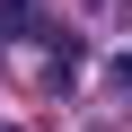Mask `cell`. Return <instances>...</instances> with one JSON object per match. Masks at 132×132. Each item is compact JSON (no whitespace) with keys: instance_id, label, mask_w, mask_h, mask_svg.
<instances>
[{"instance_id":"6da1fadb","label":"cell","mask_w":132,"mask_h":132,"mask_svg":"<svg viewBox=\"0 0 132 132\" xmlns=\"http://www.w3.org/2000/svg\"><path fill=\"white\" fill-rule=\"evenodd\" d=\"M9 35H44V9L35 0H0V44Z\"/></svg>"},{"instance_id":"7a4b0ae2","label":"cell","mask_w":132,"mask_h":132,"mask_svg":"<svg viewBox=\"0 0 132 132\" xmlns=\"http://www.w3.org/2000/svg\"><path fill=\"white\" fill-rule=\"evenodd\" d=\"M88 9H123V0H88Z\"/></svg>"},{"instance_id":"3957f363","label":"cell","mask_w":132,"mask_h":132,"mask_svg":"<svg viewBox=\"0 0 132 132\" xmlns=\"http://www.w3.org/2000/svg\"><path fill=\"white\" fill-rule=\"evenodd\" d=\"M0 132H18V123H0Z\"/></svg>"}]
</instances>
